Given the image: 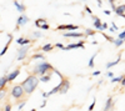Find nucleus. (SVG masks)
Here are the masks:
<instances>
[{
	"label": "nucleus",
	"instance_id": "ddd939ff",
	"mask_svg": "<svg viewBox=\"0 0 125 111\" xmlns=\"http://www.w3.org/2000/svg\"><path fill=\"white\" fill-rule=\"evenodd\" d=\"M91 18H93V20H94V26H95V29L96 30H100L101 31V20L98 18V16H94V15H91Z\"/></svg>",
	"mask_w": 125,
	"mask_h": 111
},
{
	"label": "nucleus",
	"instance_id": "cd10ccee",
	"mask_svg": "<svg viewBox=\"0 0 125 111\" xmlns=\"http://www.w3.org/2000/svg\"><path fill=\"white\" fill-rule=\"evenodd\" d=\"M40 29H43V30H49V29H50V26H49V24H48V23H44L43 25L40 26Z\"/></svg>",
	"mask_w": 125,
	"mask_h": 111
},
{
	"label": "nucleus",
	"instance_id": "e433bc0d",
	"mask_svg": "<svg viewBox=\"0 0 125 111\" xmlns=\"http://www.w3.org/2000/svg\"><path fill=\"white\" fill-rule=\"evenodd\" d=\"M120 85L123 86V87H125V76L121 79V81H120Z\"/></svg>",
	"mask_w": 125,
	"mask_h": 111
},
{
	"label": "nucleus",
	"instance_id": "c85d7f7f",
	"mask_svg": "<svg viewBox=\"0 0 125 111\" xmlns=\"http://www.w3.org/2000/svg\"><path fill=\"white\" fill-rule=\"evenodd\" d=\"M95 104H96V99L94 97V100H93V104L89 106V111H93V109H94V106H95Z\"/></svg>",
	"mask_w": 125,
	"mask_h": 111
},
{
	"label": "nucleus",
	"instance_id": "f257e3e1",
	"mask_svg": "<svg viewBox=\"0 0 125 111\" xmlns=\"http://www.w3.org/2000/svg\"><path fill=\"white\" fill-rule=\"evenodd\" d=\"M20 85H21V87L24 89V92H25L26 95H30V94H33L35 90L38 89L39 77H38L36 75H34V74H31V75H29Z\"/></svg>",
	"mask_w": 125,
	"mask_h": 111
},
{
	"label": "nucleus",
	"instance_id": "7ed1b4c3",
	"mask_svg": "<svg viewBox=\"0 0 125 111\" xmlns=\"http://www.w3.org/2000/svg\"><path fill=\"white\" fill-rule=\"evenodd\" d=\"M11 96H13V99H15L16 102H19L20 100H24L25 92H24V89L21 87V85H15L11 89Z\"/></svg>",
	"mask_w": 125,
	"mask_h": 111
},
{
	"label": "nucleus",
	"instance_id": "4be33fe9",
	"mask_svg": "<svg viewBox=\"0 0 125 111\" xmlns=\"http://www.w3.org/2000/svg\"><path fill=\"white\" fill-rule=\"evenodd\" d=\"M113 44L115 45L116 47H119V46H121V45L124 44V40H121V39H119V37H118V39H114V41H113Z\"/></svg>",
	"mask_w": 125,
	"mask_h": 111
},
{
	"label": "nucleus",
	"instance_id": "4468645a",
	"mask_svg": "<svg viewBox=\"0 0 125 111\" xmlns=\"http://www.w3.org/2000/svg\"><path fill=\"white\" fill-rule=\"evenodd\" d=\"M14 5H15V8L18 9L19 13H24L25 10H26V6H25L24 4H20L19 1H16V0H14Z\"/></svg>",
	"mask_w": 125,
	"mask_h": 111
},
{
	"label": "nucleus",
	"instance_id": "423d86ee",
	"mask_svg": "<svg viewBox=\"0 0 125 111\" xmlns=\"http://www.w3.org/2000/svg\"><path fill=\"white\" fill-rule=\"evenodd\" d=\"M79 29V25H73V24H68V25H59L58 28H56V30H60V31H62V30H70V31H75V30H78Z\"/></svg>",
	"mask_w": 125,
	"mask_h": 111
},
{
	"label": "nucleus",
	"instance_id": "a18cd8bd",
	"mask_svg": "<svg viewBox=\"0 0 125 111\" xmlns=\"http://www.w3.org/2000/svg\"><path fill=\"white\" fill-rule=\"evenodd\" d=\"M109 3L110 4H115V0H109Z\"/></svg>",
	"mask_w": 125,
	"mask_h": 111
},
{
	"label": "nucleus",
	"instance_id": "2f4dec72",
	"mask_svg": "<svg viewBox=\"0 0 125 111\" xmlns=\"http://www.w3.org/2000/svg\"><path fill=\"white\" fill-rule=\"evenodd\" d=\"M103 36L105 37V39L108 40V41H110V43H113V41H114V37H111V36H109V35H105V34H104Z\"/></svg>",
	"mask_w": 125,
	"mask_h": 111
},
{
	"label": "nucleus",
	"instance_id": "20e7f679",
	"mask_svg": "<svg viewBox=\"0 0 125 111\" xmlns=\"http://www.w3.org/2000/svg\"><path fill=\"white\" fill-rule=\"evenodd\" d=\"M31 47V45L30 44H28V45H23L21 47H19L18 49V53H19V56L16 57V60H24L25 57H26V54H28V50Z\"/></svg>",
	"mask_w": 125,
	"mask_h": 111
},
{
	"label": "nucleus",
	"instance_id": "dca6fc26",
	"mask_svg": "<svg viewBox=\"0 0 125 111\" xmlns=\"http://www.w3.org/2000/svg\"><path fill=\"white\" fill-rule=\"evenodd\" d=\"M16 43L19 44V45H28V44H30L31 41L29 39H26V37H19V39H16Z\"/></svg>",
	"mask_w": 125,
	"mask_h": 111
},
{
	"label": "nucleus",
	"instance_id": "72a5a7b5",
	"mask_svg": "<svg viewBox=\"0 0 125 111\" xmlns=\"http://www.w3.org/2000/svg\"><path fill=\"white\" fill-rule=\"evenodd\" d=\"M10 110H11V105H10V104H6V106L4 107V111H10Z\"/></svg>",
	"mask_w": 125,
	"mask_h": 111
},
{
	"label": "nucleus",
	"instance_id": "473e14b6",
	"mask_svg": "<svg viewBox=\"0 0 125 111\" xmlns=\"http://www.w3.org/2000/svg\"><path fill=\"white\" fill-rule=\"evenodd\" d=\"M54 46H55V47H58V49H61V50H64V49H65V46H64V45H62V44H60V43H58V44H55Z\"/></svg>",
	"mask_w": 125,
	"mask_h": 111
},
{
	"label": "nucleus",
	"instance_id": "7c9ffc66",
	"mask_svg": "<svg viewBox=\"0 0 125 111\" xmlns=\"http://www.w3.org/2000/svg\"><path fill=\"white\" fill-rule=\"evenodd\" d=\"M118 37H119V39H121V40H124V41H125V30H124V31H121V33L118 35Z\"/></svg>",
	"mask_w": 125,
	"mask_h": 111
},
{
	"label": "nucleus",
	"instance_id": "c9c22d12",
	"mask_svg": "<svg viewBox=\"0 0 125 111\" xmlns=\"http://www.w3.org/2000/svg\"><path fill=\"white\" fill-rule=\"evenodd\" d=\"M34 36H35V37H41V33H40V31H35V33H34Z\"/></svg>",
	"mask_w": 125,
	"mask_h": 111
},
{
	"label": "nucleus",
	"instance_id": "6ab92c4d",
	"mask_svg": "<svg viewBox=\"0 0 125 111\" xmlns=\"http://www.w3.org/2000/svg\"><path fill=\"white\" fill-rule=\"evenodd\" d=\"M120 60H121V54L119 55V57L115 60V61H111V63H108V65H106V69H110V67H113V66H115V65H118L119 63H120Z\"/></svg>",
	"mask_w": 125,
	"mask_h": 111
},
{
	"label": "nucleus",
	"instance_id": "c03bdc74",
	"mask_svg": "<svg viewBox=\"0 0 125 111\" xmlns=\"http://www.w3.org/2000/svg\"><path fill=\"white\" fill-rule=\"evenodd\" d=\"M96 1H98V4H99L98 6H101V0H96Z\"/></svg>",
	"mask_w": 125,
	"mask_h": 111
},
{
	"label": "nucleus",
	"instance_id": "a19ab883",
	"mask_svg": "<svg viewBox=\"0 0 125 111\" xmlns=\"http://www.w3.org/2000/svg\"><path fill=\"white\" fill-rule=\"evenodd\" d=\"M93 75H94V76H98V75H100V71H95Z\"/></svg>",
	"mask_w": 125,
	"mask_h": 111
},
{
	"label": "nucleus",
	"instance_id": "c756f323",
	"mask_svg": "<svg viewBox=\"0 0 125 111\" xmlns=\"http://www.w3.org/2000/svg\"><path fill=\"white\" fill-rule=\"evenodd\" d=\"M25 104H26V100H21V102L19 104V107H18V109H19V110H21V109L25 106Z\"/></svg>",
	"mask_w": 125,
	"mask_h": 111
},
{
	"label": "nucleus",
	"instance_id": "9b49d317",
	"mask_svg": "<svg viewBox=\"0 0 125 111\" xmlns=\"http://www.w3.org/2000/svg\"><path fill=\"white\" fill-rule=\"evenodd\" d=\"M114 107V99L113 97H108L106 100V104L104 106V111H110Z\"/></svg>",
	"mask_w": 125,
	"mask_h": 111
},
{
	"label": "nucleus",
	"instance_id": "49530a36",
	"mask_svg": "<svg viewBox=\"0 0 125 111\" xmlns=\"http://www.w3.org/2000/svg\"><path fill=\"white\" fill-rule=\"evenodd\" d=\"M30 111H36V109H31Z\"/></svg>",
	"mask_w": 125,
	"mask_h": 111
},
{
	"label": "nucleus",
	"instance_id": "412c9836",
	"mask_svg": "<svg viewBox=\"0 0 125 111\" xmlns=\"http://www.w3.org/2000/svg\"><path fill=\"white\" fill-rule=\"evenodd\" d=\"M44 23H46L45 19H41V18H40V19H36V20H35V26H36V28H40Z\"/></svg>",
	"mask_w": 125,
	"mask_h": 111
},
{
	"label": "nucleus",
	"instance_id": "4c0bfd02",
	"mask_svg": "<svg viewBox=\"0 0 125 111\" xmlns=\"http://www.w3.org/2000/svg\"><path fill=\"white\" fill-rule=\"evenodd\" d=\"M85 10H86V11H88V13H89L90 15L93 14V13H91V10H90V8H89V6H86V5H85Z\"/></svg>",
	"mask_w": 125,
	"mask_h": 111
},
{
	"label": "nucleus",
	"instance_id": "58836bf2",
	"mask_svg": "<svg viewBox=\"0 0 125 111\" xmlns=\"http://www.w3.org/2000/svg\"><path fill=\"white\" fill-rule=\"evenodd\" d=\"M108 76H109V77L111 79V77H114V74H113V73L110 71V73H108Z\"/></svg>",
	"mask_w": 125,
	"mask_h": 111
},
{
	"label": "nucleus",
	"instance_id": "aec40b11",
	"mask_svg": "<svg viewBox=\"0 0 125 111\" xmlns=\"http://www.w3.org/2000/svg\"><path fill=\"white\" fill-rule=\"evenodd\" d=\"M41 49H43V51L48 53V51H51V50L54 49V45H53V44H46V45H44Z\"/></svg>",
	"mask_w": 125,
	"mask_h": 111
},
{
	"label": "nucleus",
	"instance_id": "f03ea898",
	"mask_svg": "<svg viewBox=\"0 0 125 111\" xmlns=\"http://www.w3.org/2000/svg\"><path fill=\"white\" fill-rule=\"evenodd\" d=\"M50 71H54V67L51 64H49L48 61H44V63H41V64H38L35 65L34 70H33V74L34 75H44V74H48Z\"/></svg>",
	"mask_w": 125,
	"mask_h": 111
},
{
	"label": "nucleus",
	"instance_id": "09e8293b",
	"mask_svg": "<svg viewBox=\"0 0 125 111\" xmlns=\"http://www.w3.org/2000/svg\"><path fill=\"white\" fill-rule=\"evenodd\" d=\"M124 76H125V75H124Z\"/></svg>",
	"mask_w": 125,
	"mask_h": 111
},
{
	"label": "nucleus",
	"instance_id": "a878e982",
	"mask_svg": "<svg viewBox=\"0 0 125 111\" xmlns=\"http://www.w3.org/2000/svg\"><path fill=\"white\" fill-rule=\"evenodd\" d=\"M95 56H96V54H94L90 57V60H89V67H94V60H95Z\"/></svg>",
	"mask_w": 125,
	"mask_h": 111
},
{
	"label": "nucleus",
	"instance_id": "a211bd4d",
	"mask_svg": "<svg viewBox=\"0 0 125 111\" xmlns=\"http://www.w3.org/2000/svg\"><path fill=\"white\" fill-rule=\"evenodd\" d=\"M6 85H8V76L5 75V76H1V77H0V90H1V89H5Z\"/></svg>",
	"mask_w": 125,
	"mask_h": 111
},
{
	"label": "nucleus",
	"instance_id": "393cba45",
	"mask_svg": "<svg viewBox=\"0 0 125 111\" xmlns=\"http://www.w3.org/2000/svg\"><path fill=\"white\" fill-rule=\"evenodd\" d=\"M123 77H124V75H120L118 77H111V83H120Z\"/></svg>",
	"mask_w": 125,
	"mask_h": 111
},
{
	"label": "nucleus",
	"instance_id": "5701e85b",
	"mask_svg": "<svg viewBox=\"0 0 125 111\" xmlns=\"http://www.w3.org/2000/svg\"><path fill=\"white\" fill-rule=\"evenodd\" d=\"M36 59H41V60H45V55H43V54L38 53V54H34L33 56H31V60H36Z\"/></svg>",
	"mask_w": 125,
	"mask_h": 111
},
{
	"label": "nucleus",
	"instance_id": "9d476101",
	"mask_svg": "<svg viewBox=\"0 0 125 111\" xmlns=\"http://www.w3.org/2000/svg\"><path fill=\"white\" fill-rule=\"evenodd\" d=\"M114 11L116 13V15L121 16V18H125V4H121L119 6H115Z\"/></svg>",
	"mask_w": 125,
	"mask_h": 111
},
{
	"label": "nucleus",
	"instance_id": "2eb2a0df",
	"mask_svg": "<svg viewBox=\"0 0 125 111\" xmlns=\"http://www.w3.org/2000/svg\"><path fill=\"white\" fill-rule=\"evenodd\" d=\"M51 73L53 71H50L48 74H44V75H41L40 79H39V81H43V83H49L50 80H51Z\"/></svg>",
	"mask_w": 125,
	"mask_h": 111
},
{
	"label": "nucleus",
	"instance_id": "bb28decb",
	"mask_svg": "<svg viewBox=\"0 0 125 111\" xmlns=\"http://www.w3.org/2000/svg\"><path fill=\"white\" fill-rule=\"evenodd\" d=\"M5 94H6V87H5V89H1V90H0V100L5 97Z\"/></svg>",
	"mask_w": 125,
	"mask_h": 111
},
{
	"label": "nucleus",
	"instance_id": "ea45409f",
	"mask_svg": "<svg viewBox=\"0 0 125 111\" xmlns=\"http://www.w3.org/2000/svg\"><path fill=\"white\" fill-rule=\"evenodd\" d=\"M43 97H44V99L49 97V96H48V92H43Z\"/></svg>",
	"mask_w": 125,
	"mask_h": 111
},
{
	"label": "nucleus",
	"instance_id": "de8ad7c7",
	"mask_svg": "<svg viewBox=\"0 0 125 111\" xmlns=\"http://www.w3.org/2000/svg\"><path fill=\"white\" fill-rule=\"evenodd\" d=\"M84 1H85V0H84Z\"/></svg>",
	"mask_w": 125,
	"mask_h": 111
},
{
	"label": "nucleus",
	"instance_id": "b1692460",
	"mask_svg": "<svg viewBox=\"0 0 125 111\" xmlns=\"http://www.w3.org/2000/svg\"><path fill=\"white\" fill-rule=\"evenodd\" d=\"M93 35H95V31L91 29H85V36H93Z\"/></svg>",
	"mask_w": 125,
	"mask_h": 111
},
{
	"label": "nucleus",
	"instance_id": "79ce46f5",
	"mask_svg": "<svg viewBox=\"0 0 125 111\" xmlns=\"http://www.w3.org/2000/svg\"><path fill=\"white\" fill-rule=\"evenodd\" d=\"M104 13H105L106 15H110V10H104Z\"/></svg>",
	"mask_w": 125,
	"mask_h": 111
},
{
	"label": "nucleus",
	"instance_id": "39448f33",
	"mask_svg": "<svg viewBox=\"0 0 125 111\" xmlns=\"http://www.w3.org/2000/svg\"><path fill=\"white\" fill-rule=\"evenodd\" d=\"M69 89H70V81H69L68 79L62 77V86H61V89L59 90V94H60V95L66 94V92L69 91Z\"/></svg>",
	"mask_w": 125,
	"mask_h": 111
},
{
	"label": "nucleus",
	"instance_id": "37998d69",
	"mask_svg": "<svg viewBox=\"0 0 125 111\" xmlns=\"http://www.w3.org/2000/svg\"><path fill=\"white\" fill-rule=\"evenodd\" d=\"M45 105H46V100H45V101H44V102H43V105H41V106H40V107H41V109H43V107H45Z\"/></svg>",
	"mask_w": 125,
	"mask_h": 111
},
{
	"label": "nucleus",
	"instance_id": "6e6552de",
	"mask_svg": "<svg viewBox=\"0 0 125 111\" xmlns=\"http://www.w3.org/2000/svg\"><path fill=\"white\" fill-rule=\"evenodd\" d=\"M84 44L85 41L84 40H81V41L76 43V44H69L68 46H65L64 50H73V49H84Z\"/></svg>",
	"mask_w": 125,
	"mask_h": 111
},
{
	"label": "nucleus",
	"instance_id": "f704fd0d",
	"mask_svg": "<svg viewBox=\"0 0 125 111\" xmlns=\"http://www.w3.org/2000/svg\"><path fill=\"white\" fill-rule=\"evenodd\" d=\"M101 29L103 30H106L108 29V24L106 23H101Z\"/></svg>",
	"mask_w": 125,
	"mask_h": 111
},
{
	"label": "nucleus",
	"instance_id": "f8f14e48",
	"mask_svg": "<svg viewBox=\"0 0 125 111\" xmlns=\"http://www.w3.org/2000/svg\"><path fill=\"white\" fill-rule=\"evenodd\" d=\"M85 34H81V33H75V31H71V33H64L62 36L64 37H83Z\"/></svg>",
	"mask_w": 125,
	"mask_h": 111
},
{
	"label": "nucleus",
	"instance_id": "f3484780",
	"mask_svg": "<svg viewBox=\"0 0 125 111\" xmlns=\"http://www.w3.org/2000/svg\"><path fill=\"white\" fill-rule=\"evenodd\" d=\"M8 37H9V41H8V44L4 46V49L1 50V53H0V56H3L6 51H8V49H9V45H10V43H11V40H13V35H8Z\"/></svg>",
	"mask_w": 125,
	"mask_h": 111
},
{
	"label": "nucleus",
	"instance_id": "0eeeda50",
	"mask_svg": "<svg viewBox=\"0 0 125 111\" xmlns=\"http://www.w3.org/2000/svg\"><path fill=\"white\" fill-rule=\"evenodd\" d=\"M29 21V18L26 16V15H20L19 18H18V21H16V28H15V30H18L20 26H23V25H25L26 23Z\"/></svg>",
	"mask_w": 125,
	"mask_h": 111
},
{
	"label": "nucleus",
	"instance_id": "1a4fd4ad",
	"mask_svg": "<svg viewBox=\"0 0 125 111\" xmlns=\"http://www.w3.org/2000/svg\"><path fill=\"white\" fill-rule=\"evenodd\" d=\"M19 74H20V69H15L14 71H11L9 75H6V76H8V83H11V81H14V80L19 76Z\"/></svg>",
	"mask_w": 125,
	"mask_h": 111
}]
</instances>
